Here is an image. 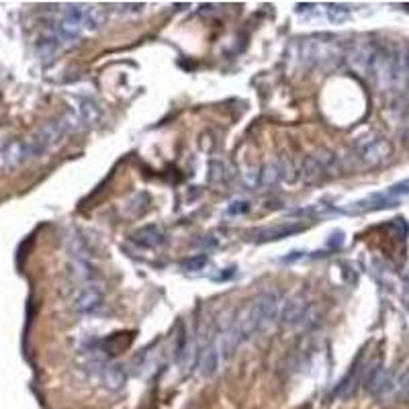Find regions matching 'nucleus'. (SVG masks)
<instances>
[{
	"mask_svg": "<svg viewBox=\"0 0 409 409\" xmlns=\"http://www.w3.org/2000/svg\"><path fill=\"white\" fill-rule=\"evenodd\" d=\"M346 48L340 39L328 35L303 37L293 45L297 62L309 68H336L346 58Z\"/></svg>",
	"mask_w": 409,
	"mask_h": 409,
	"instance_id": "1",
	"label": "nucleus"
},
{
	"mask_svg": "<svg viewBox=\"0 0 409 409\" xmlns=\"http://www.w3.org/2000/svg\"><path fill=\"white\" fill-rule=\"evenodd\" d=\"M278 317H280V295L276 291H264L248 305V309L242 313V317L233 328L240 334V338L246 342L256 332L271 328Z\"/></svg>",
	"mask_w": 409,
	"mask_h": 409,
	"instance_id": "2",
	"label": "nucleus"
},
{
	"mask_svg": "<svg viewBox=\"0 0 409 409\" xmlns=\"http://www.w3.org/2000/svg\"><path fill=\"white\" fill-rule=\"evenodd\" d=\"M334 170H338V156L322 149V151H315L309 158H305L299 176L303 182L311 185V182H319L324 176L332 174Z\"/></svg>",
	"mask_w": 409,
	"mask_h": 409,
	"instance_id": "3",
	"label": "nucleus"
},
{
	"mask_svg": "<svg viewBox=\"0 0 409 409\" xmlns=\"http://www.w3.org/2000/svg\"><path fill=\"white\" fill-rule=\"evenodd\" d=\"M356 156L364 166H379L389 160L391 143L383 136H366L356 143Z\"/></svg>",
	"mask_w": 409,
	"mask_h": 409,
	"instance_id": "4",
	"label": "nucleus"
},
{
	"mask_svg": "<svg viewBox=\"0 0 409 409\" xmlns=\"http://www.w3.org/2000/svg\"><path fill=\"white\" fill-rule=\"evenodd\" d=\"M360 385L368 393H373L377 397H383V395H387L393 389V373L387 370V368H383V362L377 358L370 364H366V368L362 370Z\"/></svg>",
	"mask_w": 409,
	"mask_h": 409,
	"instance_id": "5",
	"label": "nucleus"
},
{
	"mask_svg": "<svg viewBox=\"0 0 409 409\" xmlns=\"http://www.w3.org/2000/svg\"><path fill=\"white\" fill-rule=\"evenodd\" d=\"M377 50H379V43H375V41H354L346 48V62L360 76L370 78Z\"/></svg>",
	"mask_w": 409,
	"mask_h": 409,
	"instance_id": "6",
	"label": "nucleus"
},
{
	"mask_svg": "<svg viewBox=\"0 0 409 409\" xmlns=\"http://www.w3.org/2000/svg\"><path fill=\"white\" fill-rule=\"evenodd\" d=\"M311 315V305L303 295H293L284 301L282 311H280V322L284 326H297V328H307L313 322L309 319Z\"/></svg>",
	"mask_w": 409,
	"mask_h": 409,
	"instance_id": "7",
	"label": "nucleus"
},
{
	"mask_svg": "<svg viewBox=\"0 0 409 409\" xmlns=\"http://www.w3.org/2000/svg\"><path fill=\"white\" fill-rule=\"evenodd\" d=\"M197 358H199L197 342L187 334V328H180V332L176 336V344H174V360H176L178 368L185 375H189L193 370V366L197 364Z\"/></svg>",
	"mask_w": 409,
	"mask_h": 409,
	"instance_id": "8",
	"label": "nucleus"
},
{
	"mask_svg": "<svg viewBox=\"0 0 409 409\" xmlns=\"http://www.w3.org/2000/svg\"><path fill=\"white\" fill-rule=\"evenodd\" d=\"M101 305H103V291L94 282L84 284L72 301V309L76 313H94Z\"/></svg>",
	"mask_w": 409,
	"mask_h": 409,
	"instance_id": "9",
	"label": "nucleus"
},
{
	"mask_svg": "<svg viewBox=\"0 0 409 409\" xmlns=\"http://www.w3.org/2000/svg\"><path fill=\"white\" fill-rule=\"evenodd\" d=\"M303 231L301 225L295 223H282V225H271V227H260L254 229L252 233H248V240L256 242V244H264V242H276V240H284L291 238L295 233Z\"/></svg>",
	"mask_w": 409,
	"mask_h": 409,
	"instance_id": "10",
	"label": "nucleus"
},
{
	"mask_svg": "<svg viewBox=\"0 0 409 409\" xmlns=\"http://www.w3.org/2000/svg\"><path fill=\"white\" fill-rule=\"evenodd\" d=\"M221 364V350L217 348V344H207L203 352L199 354V373L203 377H213L219 370Z\"/></svg>",
	"mask_w": 409,
	"mask_h": 409,
	"instance_id": "11",
	"label": "nucleus"
},
{
	"mask_svg": "<svg viewBox=\"0 0 409 409\" xmlns=\"http://www.w3.org/2000/svg\"><path fill=\"white\" fill-rule=\"evenodd\" d=\"M134 240L143 248H158V246L164 244L166 235H164V231L158 225H145V227L137 229L134 233Z\"/></svg>",
	"mask_w": 409,
	"mask_h": 409,
	"instance_id": "12",
	"label": "nucleus"
},
{
	"mask_svg": "<svg viewBox=\"0 0 409 409\" xmlns=\"http://www.w3.org/2000/svg\"><path fill=\"white\" fill-rule=\"evenodd\" d=\"M103 381L113 391L123 389V385L127 383V370H125V366H121V364H107L103 368Z\"/></svg>",
	"mask_w": 409,
	"mask_h": 409,
	"instance_id": "13",
	"label": "nucleus"
},
{
	"mask_svg": "<svg viewBox=\"0 0 409 409\" xmlns=\"http://www.w3.org/2000/svg\"><path fill=\"white\" fill-rule=\"evenodd\" d=\"M360 381H362V375H360V368H358V362L352 366V370L342 379V383L336 387V391H334V395L336 397H340V399H348V397H352L354 395V391H356V387L360 385Z\"/></svg>",
	"mask_w": 409,
	"mask_h": 409,
	"instance_id": "14",
	"label": "nucleus"
},
{
	"mask_svg": "<svg viewBox=\"0 0 409 409\" xmlns=\"http://www.w3.org/2000/svg\"><path fill=\"white\" fill-rule=\"evenodd\" d=\"M58 48H60V35H56V33H43L37 39V54L43 60H52L56 56Z\"/></svg>",
	"mask_w": 409,
	"mask_h": 409,
	"instance_id": "15",
	"label": "nucleus"
},
{
	"mask_svg": "<svg viewBox=\"0 0 409 409\" xmlns=\"http://www.w3.org/2000/svg\"><path fill=\"white\" fill-rule=\"evenodd\" d=\"M278 180H282L278 162H271V164L260 168V172H258V185L260 187H273Z\"/></svg>",
	"mask_w": 409,
	"mask_h": 409,
	"instance_id": "16",
	"label": "nucleus"
},
{
	"mask_svg": "<svg viewBox=\"0 0 409 409\" xmlns=\"http://www.w3.org/2000/svg\"><path fill=\"white\" fill-rule=\"evenodd\" d=\"M98 109H96V105H92V103H82V107H80V121L86 125V123H96L98 121Z\"/></svg>",
	"mask_w": 409,
	"mask_h": 409,
	"instance_id": "17",
	"label": "nucleus"
},
{
	"mask_svg": "<svg viewBox=\"0 0 409 409\" xmlns=\"http://www.w3.org/2000/svg\"><path fill=\"white\" fill-rule=\"evenodd\" d=\"M207 256L204 254H197V256H191V258H187V260H182V271H187V273H197V271H203L204 266H207Z\"/></svg>",
	"mask_w": 409,
	"mask_h": 409,
	"instance_id": "18",
	"label": "nucleus"
},
{
	"mask_svg": "<svg viewBox=\"0 0 409 409\" xmlns=\"http://www.w3.org/2000/svg\"><path fill=\"white\" fill-rule=\"evenodd\" d=\"M276 162H278V166H280V176H282V180H286V182H293V180H295V168L291 166L289 158L280 156Z\"/></svg>",
	"mask_w": 409,
	"mask_h": 409,
	"instance_id": "19",
	"label": "nucleus"
},
{
	"mask_svg": "<svg viewBox=\"0 0 409 409\" xmlns=\"http://www.w3.org/2000/svg\"><path fill=\"white\" fill-rule=\"evenodd\" d=\"M348 6H344V4H330L328 6V17H330V21H334V23H340L344 21L346 17H348Z\"/></svg>",
	"mask_w": 409,
	"mask_h": 409,
	"instance_id": "20",
	"label": "nucleus"
},
{
	"mask_svg": "<svg viewBox=\"0 0 409 409\" xmlns=\"http://www.w3.org/2000/svg\"><path fill=\"white\" fill-rule=\"evenodd\" d=\"M387 195H389L391 199H395V201H399V197H406V195H409V178L408 180H403V182L393 185L391 189H387Z\"/></svg>",
	"mask_w": 409,
	"mask_h": 409,
	"instance_id": "21",
	"label": "nucleus"
},
{
	"mask_svg": "<svg viewBox=\"0 0 409 409\" xmlns=\"http://www.w3.org/2000/svg\"><path fill=\"white\" fill-rule=\"evenodd\" d=\"M248 211H250V201H244V199L231 201L229 207H227L229 215H242V213H248Z\"/></svg>",
	"mask_w": 409,
	"mask_h": 409,
	"instance_id": "22",
	"label": "nucleus"
},
{
	"mask_svg": "<svg viewBox=\"0 0 409 409\" xmlns=\"http://www.w3.org/2000/svg\"><path fill=\"white\" fill-rule=\"evenodd\" d=\"M401 391H406L409 395V370L406 373V377L401 379Z\"/></svg>",
	"mask_w": 409,
	"mask_h": 409,
	"instance_id": "23",
	"label": "nucleus"
},
{
	"mask_svg": "<svg viewBox=\"0 0 409 409\" xmlns=\"http://www.w3.org/2000/svg\"><path fill=\"white\" fill-rule=\"evenodd\" d=\"M403 282H406V286L409 289V266L406 269V273H403Z\"/></svg>",
	"mask_w": 409,
	"mask_h": 409,
	"instance_id": "24",
	"label": "nucleus"
},
{
	"mask_svg": "<svg viewBox=\"0 0 409 409\" xmlns=\"http://www.w3.org/2000/svg\"><path fill=\"white\" fill-rule=\"evenodd\" d=\"M408 86H409V78H408Z\"/></svg>",
	"mask_w": 409,
	"mask_h": 409,
	"instance_id": "25",
	"label": "nucleus"
}]
</instances>
